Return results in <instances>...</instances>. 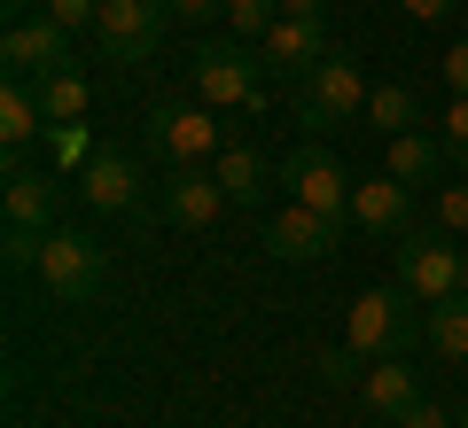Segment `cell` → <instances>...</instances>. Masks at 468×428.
<instances>
[{
	"mask_svg": "<svg viewBox=\"0 0 468 428\" xmlns=\"http://www.w3.org/2000/svg\"><path fill=\"white\" fill-rule=\"evenodd\" d=\"M32 132H48V110H39L32 78H8V94H0V141H8V156H24Z\"/></svg>",
	"mask_w": 468,
	"mask_h": 428,
	"instance_id": "e0dca14e",
	"label": "cell"
},
{
	"mask_svg": "<svg viewBox=\"0 0 468 428\" xmlns=\"http://www.w3.org/2000/svg\"><path fill=\"white\" fill-rule=\"evenodd\" d=\"M48 16L63 24V32H94V24H101V0H48Z\"/></svg>",
	"mask_w": 468,
	"mask_h": 428,
	"instance_id": "4316f807",
	"label": "cell"
},
{
	"mask_svg": "<svg viewBox=\"0 0 468 428\" xmlns=\"http://www.w3.org/2000/svg\"><path fill=\"white\" fill-rule=\"evenodd\" d=\"M390 428H452V412H445V405H430V397H414V405H406Z\"/></svg>",
	"mask_w": 468,
	"mask_h": 428,
	"instance_id": "83f0119b",
	"label": "cell"
},
{
	"mask_svg": "<svg viewBox=\"0 0 468 428\" xmlns=\"http://www.w3.org/2000/svg\"><path fill=\"white\" fill-rule=\"evenodd\" d=\"M172 16L180 24H211V16H227V0H172Z\"/></svg>",
	"mask_w": 468,
	"mask_h": 428,
	"instance_id": "f1b7e54d",
	"label": "cell"
},
{
	"mask_svg": "<svg viewBox=\"0 0 468 428\" xmlns=\"http://www.w3.org/2000/svg\"><path fill=\"white\" fill-rule=\"evenodd\" d=\"M282 24V0H227V32L234 39H266Z\"/></svg>",
	"mask_w": 468,
	"mask_h": 428,
	"instance_id": "603a6c76",
	"label": "cell"
},
{
	"mask_svg": "<svg viewBox=\"0 0 468 428\" xmlns=\"http://www.w3.org/2000/svg\"><path fill=\"white\" fill-rule=\"evenodd\" d=\"M461 428H468V405H461Z\"/></svg>",
	"mask_w": 468,
	"mask_h": 428,
	"instance_id": "836d02e7",
	"label": "cell"
},
{
	"mask_svg": "<svg viewBox=\"0 0 468 428\" xmlns=\"http://www.w3.org/2000/svg\"><path fill=\"white\" fill-rule=\"evenodd\" d=\"M437 164H445V141H430V132H399L383 172H399L406 187H430V180H437Z\"/></svg>",
	"mask_w": 468,
	"mask_h": 428,
	"instance_id": "d6986e66",
	"label": "cell"
},
{
	"mask_svg": "<svg viewBox=\"0 0 468 428\" xmlns=\"http://www.w3.org/2000/svg\"><path fill=\"white\" fill-rule=\"evenodd\" d=\"M414 397H421V374H414V359H406V350H399V359H375L367 381H359V405L383 412V421H399Z\"/></svg>",
	"mask_w": 468,
	"mask_h": 428,
	"instance_id": "2e32d148",
	"label": "cell"
},
{
	"mask_svg": "<svg viewBox=\"0 0 468 428\" xmlns=\"http://www.w3.org/2000/svg\"><path fill=\"white\" fill-rule=\"evenodd\" d=\"M32 273H39L48 297L86 304L101 288V273H110V249H94L86 234H70V226H48V234H39V249H32Z\"/></svg>",
	"mask_w": 468,
	"mask_h": 428,
	"instance_id": "3957f363",
	"label": "cell"
},
{
	"mask_svg": "<svg viewBox=\"0 0 468 428\" xmlns=\"http://www.w3.org/2000/svg\"><path fill=\"white\" fill-rule=\"evenodd\" d=\"M351 226H359V234H390V242H399V234L414 226V187H406L399 172L359 180V187H351Z\"/></svg>",
	"mask_w": 468,
	"mask_h": 428,
	"instance_id": "7c38bea8",
	"label": "cell"
},
{
	"mask_svg": "<svg viewBox=\"0 0 468 428\" xmlns=\"http://www.w3.org/2000/svg\"><path fill=\"white\" fill-rule=\"evenodd\" d=\"M421 319H430L421 297H406V288H367V297L351 304V319H344V343L359 350V359H399L421 335Z\"/></svg>",
	"mask_w": 468,
	"mask_h": 428,
	"instance_id": "6da1fadb",
	"label": "cell"
},
{
	"mask_svg": "<svg viewBox=\"0 0 468 428\" xmlns=\"http://www.w3.org/2000/svg\"><path fill=\"white\" fill-rule=\"evenodd\" d=\"M461 297H468V249H461Z\"/></svg>",
	"mask_w": 468,
	"mask_h": 428,
	"instance_id": "d6a6232c",
	"label": "cell"
},
{
	"mask_svg": "<svg viewBox=\"0 0 468 428\" xmlns=\"http://www.w3.org/2000/svg\"><path fill=\"white\" fill-rule=\"evenodd\" d=\"M32 94H39V110H48V125H79L86 101H94V86H86L79 70H48V78H32Z\"/></svg>",
	"mask_w": 468,
	"mask_h": 428,
	"instance_id": "ac0fdd59",
	"label": "cell"
},
{
	"mask_svg": "<svg viewBox=\"0 0 468 428\" xmlns=\"http://www.w3.org/2000/svg\"><path fill=\"white\" fill-rule=\"evenodd\" d=\"M344 234H351V218L313 211V203H289V211L266 226V249L297 265V257H328V249H344Z\"/></svg>",
	"mask_w": 468,
	"mask_h": 428,
	"instance_id": "9c48e42d",
	"label": "cell"
},
{
	"mask_svg": "<svg viewBox=\"0 0 468 428\" xmlns=\"http://www.w3.org/2000/svg\"><path fill=\"white\" fill-rule=\"evenodd\" d=\"M0 55H8V78H48V70H70V32L55 16H24L8 24Z\"/></svg>",
	"mask_w": 468,
	"mask_h": 428,
	"instance_id": "8fae6325",
	"label": "cell"
},
{
	"mask_svg": "<svg viewBox=\"0 0 468 428\" xmlns=\"http://www.w3.org/2000/svg\"><path fill=\"white\" fill-rule=\"evenodd\" d=\"M165 211H172V226L203 234L218 211H227V187H218V172H211V164H172V180H165Z\"/></svg>",
	"mask_w": 468,
	"mask_h": 428,
	"instance_id": "4fadbf2b",
	"label": "cell"
},
{
	"mask_svg": "<svg viewBox=\"0 0 468 428\" xmlns=\"http://www.w3.org/2000/svg\"><path fill=\"white\" fill-rule=\"evenodd\" d=\"M149 141H156L165 164H203V156H218L211 101H156V110H149Z\"/></svg>",
	"mask_w": 468,
	"mask_h": 428,
	"instance_id": "52a82bcc",
	"label": "cell"
},
{
	"mask_svg": "<svg viewBox=\"0 0 468 428\" xmlns=\"http://www.w3.org/2000/svg\"><path fill=\"white\" fill-rule=\"evenodd\" d=\"M437 141H445V156L468 172V94H452V110H445V132H437Z\"/></svg>",
	"mask_w": 468,
	"mask_h": 428,
	"instance_id": "d4e9b609",
	"label": "cell"
},
{
	"mask_svg": "<svg viewBox=\"0 0 468 428\" xmlns=\"http://www.w3.org/2000/svg\"><path fill=\"white\" fill-rule=\"evenodd\" d=\"M445 86H452V94H468V39L445 55Z\"/></svg>",
	"mask_w": 468,
	"mask_h": 428,
	"instance_id": "4dcf8cb0",
	"label": "cell"
},
{
	"mask_svg": "<svg viewBox=\"0 0 468 428\" xmlns=\"http://www.w3.org/2000/svg\"><path fill=\"white\" fill-rule=\"evenodd\" d=\"M399 8H406V16H414V24H445L452 8H461V0H399Z\"/></svg>",
	"mask_w": 468,
	"mask_h": 428,
	"instance_id": "f546056e",
	"label": "cell"
},
{
	"mask_svg": "<svg viewBox=\"0 0 468 428\" xmlns=\"http://www.w3.org/2000/svg\"><path fill=\"white\" fill-rule=\"evenodd\" d=\"M282 187H289V203H313V211H335V218H351V172L335 164L328 149H289V164H282Z\"/></svg>",
	"mask_w": 468,
	"mask_h": 428,
	"instance_id": "ba28073f",
	"label": "cell"
},
{
	"mask_svg": "<svg viewBox=\"0 0 468 428\" xmlns=\"http://www.w3.org/2000/svg\"><path fill=\"white\" fill-rule=\"evenodd\" d=\"M320 55H328V32H320V16H282L266 39H258V70H273V78H289V86L313 78Z\"/></svg>",
	"mask_w": 468,
	"mask_h": 428,
	"instance_id": "30bf717a",
	"label": "cell"
},
{
	"mask_svg": "<svg viewBox=\"0 0 468 428\" xmlns=\"http://www.w3.org/2000/svg\"><path fill=\"white\" fill-rule=\"evenodd\" d=\"M79 195H86V211H133V203H141V172H133V156L94 149V156L79 164Z\"/></svg>",
	"mask_w": 468,
	"mask_h": 428,
	"instance_id": "5bb4252c",
	"label": "cell"
},
{
	"mask_svg": "<svg viewBox=\"0 0 468 428\" xmlns=\"http://www.w3.org/2000/svg\"><path fill=\"white\" fill-rule=\"evenodd\" d=\"M421 335H430V350H437V359H468V297H445V304H430Z\"/></svg>",
	"mask_w": 468,
	"mask_h": 428,
	"instance_id": "44dd1931",
	"label": "cell"
},
{
	"mask_svg": "<svg viewBox=\"0 0 468 428\" xmlns=\"http://www.w3.org/2000/svg\"><path fill=\"white\" fill-rule=\"evenodd\" d=\"M414 86H375L367 94V125L383 132V141H399V132H414Z\"/></svg>",
	"mask_w": 468,
	"mask_h": 428,
	"instance_id": "7402d4cb",
	"label": "cell"
},
{
	"mask_svg": "<svg viewBox=\"0 0 468 428\" xmlns=\"http://www.w3.org/2000/svg\"><path fill=\"white\" fill-rule=\"evenodd\" d=\"M94 39H101V63H117V70L149 63L165 47V0H101Z\"/></svg>",
	"mask_w": 468,
	"mask_h": 428,
	"instance_id": "5b68a950",
	"label": "cell"
},
{
	"mask_svg": "<svg viewBox=\"0 0 468 428\" xmlns=\"http://www.w3.org/2000/svg\"><path fill=\"white\" fill-rule=\"evenodd\" d=\"M399 288L421 304H445L461 297V234L445 226H406L399 234Z\"/></svg>",
	"mask_w": 468,
	"mask_h": 428,
	"instance_id": "7a4b0ae2",
	"label": "cell"
},
{
	"mask_svg": "<svg viewBox=\"0 0 468 428\" xmlns=\"http://www.w3.org/2000/svg\"><path fill=\"white\" fill-rule=\"evenodd\" d=\"M367 94H375V86L359 78V63H351V55H320L313 78L297 86V125H313V132L351 125V117H367Z\"/></svg>",
	"mask_w": 468,
	"mask_h": 428,
	"instance_id": "277c9868",
	"label": "cell"
},
{
	"mask_svg": "<svg viewBox=\"0 0 468 428\" xmlns=\"http://www.w3.org/2000/svg\"><path fill=\"white\" fill-rule=\"evenodd\" d=\"M196 94L211 110H258V63L242 55V39H203L196 47Z\"/></svg>",
	"mask_w": 468,
	"mask_h": 428,
	"instance_id": "8992f818",
	"label": "cell"
},
{
	"mask_svg": "<svg viewBox=\"0 0 468 428\" xmlns=\"http://www.w3.org/2000/svg\"><path fill=\"white\" fill-rule=\"evenodd\" d=\"M437 226H445V234H468V180L437 187Z\"/></svg>",
	"mask_w": 468,
	"mask_h": 428,
	"instance_id": "484cf974",
	"label": "cell"
},
{
	"mask_svg": "<svg viewBox=\"0 0 468 428\" xmlns=\"http://www.w3.org/2000/svg\"><path fill=\"white\" fill-rule=\"evenodd\" d=\"M328 0H282V16H320Z\"/></svg>",
	"mask_w": 468,
	"mask_h": 428,
	"instance_id": "1f68e13d",
	"label": "cell"
},
{
	"mask_svg": "<svg viewBox=\"0 0 468 428\" xmlns=\"http://www.w3.org/2000/svg\"><path fill=\"white\" fill-rule=\"evenodd\" d=\"M55 226V180L32 164H8V234H48Z\"/></svg>",
	"mask_w": 468,
	"mask_h": 428,
	"instance_id": "9a60e30c",
	"label": "cell"
},
{
	"mask_svg": "<svg viewBox=\"0 0 468 428\" xmlns=\"http://www.w3.org/2000/svg\"><path fill=\"white\" fill-rule=\"evenodd\" d=\"M211 172H218V187H227V203H258L266 195V156L258 149H218Z\"/></svg>",
	"mask_w": 468,
	"mask_h": 428,
	"instance_id": "ffe728a7",
	"label": "cell"
},
{
	"mask_svg": "<svg viewBox=\"0 0 468 428\" xmlns=\"http://www.w3.org/2000/svg\"><path fill=\"white\" fill-rule=\"evenodd\" d=\"M320 381H328V390H359V381H367V359H359V350H328V359H320Z\"/></svg>",
	"mask_w": 468,
	"mask_h": 428,
	"instance_id": "cb8c5ba5",
	"label": "cell"
}]
</instances>
